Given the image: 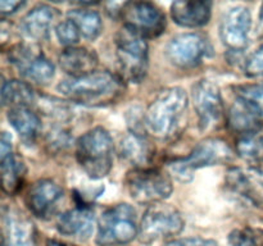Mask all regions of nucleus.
<instances>
[{"label":"nucleus","mask_w":263,"mask_h":246,"mask_svg":"<svg viewBox=\"0 0 263 246\" xmlns=\"http://www.w3.org/2000/svg\"><path fill=\"white\" fill-rule=\"evenodd\" d=\"M46 246H72V245L61 242V241H57V240H48V242H46Z\"/></svg>","instance_id":"36"},{"label":"nucleus","mask_w":263,"mask_h":246,"mask_svg":"<svg viewBox=\"0 0 263 246\" xmlns=\"http://www.w3.org/2000/svg\"><path fill=\"white\" fill-rule=\"evenodd\" d=\"M62 71L68 77H81L97 71L99 59L94 50L85 46L66 48L58 56Z\"/></svg>","instance_id":"20"},{"label":"nucleus","mask_w":263,"mask_h":246,"mask_svg":"<svg viewBox=\"0 0 263 246\" xmlns=\"http://www.w3.org/2000/svg\"><path fill=\"white\" fill-rule=\"evenodd\" d=\"M118 155L134 169L151 168L149 166L156 155V146L140 132H131L120 141Z\"/></svg>","instance_id":"17"},{"label":"nucleus","mask_w":263,"mask_h":246,"mask_svg":"<svg viewBox=\"0 0 263 246\" xmlns=\"http://www.w3.org/2000/svg\"><path fill=\"white\" fill-rule=\"evenodd\" d=\"M163 246H218L217 242L210 238L203 237H184L171 240L164 243Z\"/></svg>","instance_id":"33"},{"label":"nucleus","mask_w":263,"mask_h":246,"mask_svg":"<svg viewBox=\"0 0 263 246\" xmlns=\"http://www.w3.org/2000/svg\"><path fill=\"white\" fill-rule=\"evenodd\" d=\"M213 48L210 38L200 32L180 33L168 41L164 49L166 58L172 66L181 69L198 67L212 56Z\"/></svg>","instance_id":"11"},{"label":"nucleus","mask_w":263,"mask_h":246,"mask_svg":"<svg viewBox=\"0 0 263 246\" xmlns=\"http://www.w3.org/2000/svg\"><path fill=\"white\" fill-rule=\"evenodd\" d=\"M13 153L12 151V136L8 132L2 133V138H0V158L2 156L8 155V154Z\"/></svg>","instance_id":"35"},{"label":"nucleus","mask_w":263,"mask_h":246,"mask_svg":"<svg viewBox=\"0 0 263 246\" xmlns=\"http://www.w3.org/2000/svg\"><path fill=\"white\" fill-rule=\"evenodd\" d=\"M192 99L200 130L210 131L217 128L222 122L225 113L222 96L217 85L210 79H200L193 86Z\"/></svg>","instance_id":"12"},{"label":"nucleus","mask_w":263,"mask_h":246,"mask_svg":"<svg viewBox=\"0 0 263 246\" xmlns=\"http://www.w3.org/2000/svg\"><path fill=\"white\" fill-rule=\"evenodd\" d=\"M226 186L256 207L263 205V182L241 168H230L226 174Z\"/></svg>","instance_id":"22"},{"label":"nucleus","mask_w":263,"mask_h":246,"mask_svg":"<svg viewBox=\"0 0 263 246\" xmlns=\"http://www.w3.org/2000/svg\"><path fill=\"white\" fill-rule=\"evenodd\" d=\"M226 123L236 138L258 135L263 128V112L252 100L238 96L229 108Z\"/></svg>","instance_id":"15"},{"label":"nucleus","mask_w":263,"mask_h":246,"mask_svg":"<svg viewBox=\"0 0 263 246\" xmlns=\"http://www.w3.org/2000/svg\"><path fill=\"white\" fill-rule=\"evenodd\" d=\"M120 74L95 71L81 77L62 79L57 90L72 102L86 107H105L116 102L125 90Z\"/></svg>","instance_id":"2"},{"label":"nucleus","mask_w":263,"mask_h":246,"mask_svg":"<svg viewBox=\"0 0 263 246\" xmlns=\"http://www.w3.org/2000/svg\"><path fill=\"white\" fill-rule=\"evenodd\" d=\"M238 96L247 97L256 102L263 112V84L258 85H247V86L236 87Z\"/></svg>","instance_id":"32"},{"label":"nucleus","mask_w":263,"mask_h":246,"mask_svg":"<svg viewBox=\"0 0 263 246\" xmlns=\"http://www.w3.org/2000/svg\"><path fill=\"white\" fill-rule=\"evenodd\" d=\"M8 59L27 82L46 85L53 79L55 72L54 64L35 43L13 45L8 51Z\"/></svg>","instance_id":"10"},{"label":"nucleus","mask_w":263,"mask_h":246,"mask_svg":"<svg viewBox=\"0 0 263 246\" xmlns=\"http://www.w3.org/2000/svg\"><path fill=\"white\" fill-rule=\"evenodd\" d=\"M259 20H261V25L263 26V4L261 7V13H259Z\"/></svg>","instance_id":"37"},{"label":"nucleus","mask_w":263,"mask_h":246,"mask_svg":"<svg viewBox=\"0 0 263 246\" xmlns=\"http://www.w3.org/2000/svg\"><path fill=\"white\" fill-rule=\"evenodd\" d=\"M35 101V92L32 87L25 81L9 79L2 84L3 107H30Z\"/></svg>","instance_id":"26"},{"label":"nucleus","mask_w":263,"mask_h":246,"mask_svg":"<svg viewBox=\"0 0 263 246\" xmlns=\"http://www.w3.org/2000/svg\"><path fill=\"white\" fill-rule=\"evenodd\" d=\"M26 5L25 2H13V0H2L0 2V14L2 17H8V15H12L14 13H17L18 10L22 9Z\"/></svg>","instance_id":"34"},{"label":"nucleus","mask_w":263,"mask_h":246,"mask_svg":"<svg viewBox=\"0 0 263 246\" xmlns=\"http://www.w3.org/2000/svg\"><path fill=\"white\" fill-rule=\"evenodd\" d=\"M252 15L248 8H230L223 15L220 25V37L223 45L234 51H240L248 46Z\"/></svg>","instance_id":"16"},{"label":"nucleus","mask_w":263,"mask_h":246,"mask_svg":"<svg viewBox=\"0 0 263 246\" xmlns=\"http://www.w3.org/2000/svg\"><path fill=\"white\" fill-rule=\"evenodd\" d=\"M63 189L53 179H37L26 194V205L32 215L39 219H49L58 210L63 200Z\"/></svg>","instance_id":"13"},{"label":"nucleus","mask_w":263,"mask_h":246,"mask_svg":"<svg viewBox=\"0 0 263 246\" xmlns=\"http://www.w3.org/2000/svg\"><path fill=\"white\" fill-rule=\"evenodd\" d=\"M0 172H2L3 191L7 195H14L22 187L27 168L23 159L15 153L0 158Z\"/></svg>","instance_id":"24"},{"label":"nucleus","mask_w":263,"mask_h":246,"mask_svg":"<svg viewBox=\"0 0 263 246\" xmlns=\"http://www.w3.org/2000/svg\"><path fill=\"white\" fill-rule=\"evenodd\" d=\"M67 18L76 25L81 36L86 40H97L100 33H102V17H100L99 12H97V10L90 9V8L86 7L74 8V9L68 10Z\"/></svg>","instance_id":"25"},{"label":"nucleus","mask_w":263,"mask_h":246,"mask_svg":"<svg viewBox=\"0 0 263 246\" xmlns=\"http://www.w3.org/2000/svg\"><path fill=\"white\" fill-rule=\"evenodd\" d=\"M189 96L181 87L164 89L154 97L143 115L146 132L158 140L175 137L186 125Z\"/></svg>","instance_id":"1"},{"label":"nucleus","mask_w":263,"mask_h":246,"mask_svg":"<svg viewBox=\"0 0 263 246\" xmlns=\"http://www.w3.org/2000/svg\"><path fill=\"white\" fill-rule=\"evenodd\" d=\"M136 212L131 205L121 202L108 208L98 219V246L125 245L138 237Z\"/></svg>","instance_id":"6"},{"label":"nucleus","mask_w":263,"mask_h":246,"mask_svg":"<svg viewBox=\"0 0 263 246\" xmlns=\"http://www.w3.org/2000/svg\"><path fill=\"white\" fill-rule=\"evenodd\" d=\"M58 15L57 9L50 5L39 4L26 13L25 17L21 19L20 31L31 40H45L49 37L51 28H55L59 23L57 22Z\"/></svg>","instance_id":"18"},{"label":"nucleus","mask_w":263,"mask_h":246,"mask_svg":"<svg viewBox=\"0 0 263 246\" xmlns=\"http://www.w3.org/2000/svg\"><path fill=\"white\" fill-rule=\"evenodd\" d=\"M236 153L249 166L258 168L263 166V137L259 135L236 138Z\"/></svg>","instance_id":"27"},{"label":"nucleus","mask_w":263,"mask_h":246,"mask_svg":"<svg viewBox=\"0 0 263 246\" xmlns=\"http://www.w3.org/2000/svg\"><path fill=\"white\" fill-rule=\"evenodd\" d=\"M228 246H263V230L257 227H241L231 231Z\"/></svg>","instance_id":"28"},{"label":"nucleus","mask_w":263,"mask_h":246,"mask_svg":"<svg viewBox=\"0 0 263 246\" xmlns=\"http://www.w3.org/2000/svg\"><path fill=\"white\" fill-rule=\"evenodd\" d=\"M2 215L3 246H39L37 230L27 215L10 205Z\"/></svg>","instance_id":"14"},{"label":"nucleus","mask_w":263,"mask_h":246,"mask_svg":"<svg viewBox=\"0 0 263 246\" xmlns=\"http://www.w3.org/2000/svg\"><path fill=\"white\" fill-rule=\"evenodd\" d=\"M55 35L59 43L64 45L66 48H71V46H76L79 44L81 33L77 30L76 25L72 20L67 18L66 20H61L55 27Z\"/></svg>","instance_id":"29"},{"label":"nucleus","mask_w":263,"mask_h":246,"mask_svg":"<svg viewBox=\"0 0 263 246\" xmlns=\"http://www.w3.org/2000/svg\"><path fill=\"white\" fill-rule=\"evenodd\" d=\"M113 140L103 127H94L76 141V159L86 176L100 179L107 176L113 166Z\"/></svg>","instance_id":"3"},{"label":"nucleus","mask_w":263,"mask_h":246,"mask_svg":"<svg viewBox=\"0 0 263 246\" xmlns=\"http://www.w3.org/2000/svg\"><path fill=\"white\" fill-rule=\"evenodd\" d=\"M116 56L120 77L125 82L140 84L148 73V43L123 26L116 35Z\"/></svg>","instance_id":"5"},{"label":"nucleus","mask_w":263,"mask_h":246,"mask_svg":"<svg viewBox=\"0 0 263 246\" xmlns=\"http://www.w3.org/2000/svg\"><path fill=\"white\" fill-rule=\"evenodd\" d=\"M171 17L181 27L198 28L208 25L212 15L211 2H174L171 4Z\"/></svg>","instance_id":"21"},{"label":"nucleus","mask_w":263,"mask_h":246,"mask_svg":"<svg viewBox=\"0 0 263 246\" xmlns=\"http://www.w3.org/2000/svg\"><path fill=\"white\" fill-rule=\"evenodd\" d=\"M185 227L181 213L164 201L148 205L139 223L138 238L141 243L151 245L161 238L179 235Z\"/></svg>","instance_id":"7"},{"label":"nucleus","mask_w":263,"mask_h":246,"mask_svg":"<svg viewBox=\"0 0 263 246\" xmlns=\"http://www.w3.org/2000/svg\"><path fill=\"white\" fill-rule=\"evenodd\" d=\"M244 71L247 76L253 77V78L263 77V44L248 56Z\"/></svg>","instance_id":"31"},{"label":"nucleus","mask_w":263,"mask_h":246,"mask_svg":"<svg viewBox=\"0 0 263 246\" xmlns=\"http://www.w3.org/2000/svg\"><path fill=\"white\" fill-rule=\"evenodd\" d=\"M118 15L123 20L125 27L145 40L158 37L167 27V18L163 10L149 2L123 3Z\"/></svg>","instance_id":"9"},{"label":"nucleus","mask_w":263,"mask_h":246,"mask_svg":"<svg viewBox=\"0 0 263 246\" xmlns=\"http://www.w3.org/2000/svg\"><path fill=\"white\" fill-rule=\"evenodd\" d=\"M71 144L69 132L63 127H55L46 135V145L54 151H63Z\"/></svg>","instance_id":"30"},{"label":"nucleus","mask_w":263,"mask_h":246,"mask_svg":"<svg viewBox=\"0 0 263 246\" xmlns=\"http://www.w3.org/2000/svg\"><path fill=\"white\" fill-rule=\"evenodd\" d=\"M125 184L130 196L145 205L164 201L174 191L171 176L156 168L131 169L126 174Z\"/></svg>","instance_id":"8"},{"label":"nucleus","mask_w":263,"mask_h":246,"mask_svg":"<svg viewBox=\"0 0 263 246\" xmlns=\"http://www.w3.org/2000/svg\"><path fill=\"white\" fill-rule=\"evenodd\" d=\"M94 228V213L90 208L79 207L67 210L57 219V230L66 237L86 241Z\"/></svg>","instance_id":"19"},{"label":"nucleus","mask_w":263,"mask_h":246,"mask_svg":"<svg viewBox=\"0 0 263 246\" xmlns=\"http://www.w3.org/2000/svg\"><path fill=\"white\" fill-rule=\"evenodd\" d=\"M234 159V151L228 142L218 137H207L193 148L189 155L172 159L167 163L170 173L181 182L193 179L194 171L204 167L226 164Z\"/></svg>","instance_id":"4"},{"label":"nucleus","mask_w":263,"mask_h":246,"mask_svg":"<svg viewBox=\"0 0 263 246\" xmlns=\"http://www.w3.org/2000/svg\"><path fill=\"white\" fill-rule=\"evenodd\" d=\"M7 118L23 144L36 142L41 133V119L35 110L30 107H13L8 109Z\"/></svg>","instance_id":"23"}]
</instances>
